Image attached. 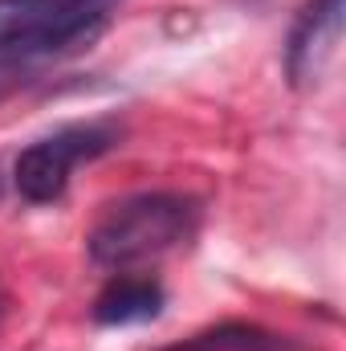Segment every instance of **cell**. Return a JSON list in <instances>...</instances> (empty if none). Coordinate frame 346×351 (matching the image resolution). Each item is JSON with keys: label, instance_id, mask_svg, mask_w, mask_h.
I'll use <instances>...</instances> for the list:
<instances>
[{"label": "cell", "instance_id": "cell-7", "mask_svg": "<svg viewBox=\"0 0 346 351\" xmlns=\"http://www.w3.org/2000/svg\"><path fill=\"white\" fill-rule=\"evenodd\" d=\"M0 319H4V290H0Z\"/></svg>", "mask_w": 346, "mask_h": 351}, {"label": "cell", "instance_id": "cell-1", "mask_svg": "<svg viewBox=\"0 0 346 351\" xmlns=\"http://www.w3.org/2000/svg\"><path fill=\"white\" fill-rule=\"evenodd\" d=\"M200 225V204L179 192H139L110 204L86 237L90 262L102 269H131L187 245Z\"/></svg>", "mask_w": 346, "mask_h": 351}, {"label": "cell", "instance_id": "cell-8", "mask_svg": "<svg viewBox=\"0 0 346 351\" xmlns=\"http://www.w3.org/2000/svg\"><path fill=\"white\" fill-rule=\"evenodd\" d=\"M0 196H4V180H0Z\"/></svg>", "mask_w": 346, "mask_h": 351}, {"label": "cell", "instance_id": "cell-3", "mask_svg": "<svg viewBox=\"0 0 346 351\" xmlns=\"http://www.w3.org/2000/svg\"><path fill=\"white\" fill-rule=\"evenodd\" d=\"M118 139H122V131L110 123H70V127L29 143L12 164V184H16L21 200H29V204L62 200L74 168L114 152Z\"/></svg>", "mask_w": 346, "mask_h": 351}, {"label": "cell", "instance_id": "cell-4", "mask_svg": "<svg viewBox=\"0 0 346 351\" xmlns=\"http://www.w3.org/2000/svg\"><path fill=\"white\" fill-rule=\"evenodd\" d=\"M343 12H346V0H310L297 12V21L289 25V37H285V74H289V82L297 90L318 82L322 70H326V62L334 58L338 33H343Z\"/></svg>", "mask_w": 346, "mask_h": 351}, {"label": "cell", "instance_id": "cell-5", "mask_svg": "<svg viewBox=\"0 0 346 351\" xmlns=\"http://www.w3.org/2000/svg\"><path fill=\"white\" fill-rule=\"evenodd\" d=\"M163 286L155 278H135L122 274L106 282V290L94 298V323L98 327H131V323H151L163 315Z\"/></svg>", "mask_w": 346, "mask_h": 351}, {"label": "cell", "instance_id": "cell-2", "mask_svg": "<svg viewBox=\"0 0 346 351\" xmlns=\"http://www.w3.org/2000/svg\"><path fill=\"white\" fill-rule=\"evenodd\" d=\"M118 0H0V53L53 58L102 33Z\"/></svg>", "mask_w": 346, "mask_h": 351}, {"label": "cell", "instance_id": "cell-6", "mask_svg": "<svg viewBox=\"0 0 346 351\" xmlns=\"http://www.w3.org/2000/svg\"><path fill=\"white\" fill-rule=\"evenodd\" d=\"M168 351H293L285 335H273L257 323H216L204 327L196 335H187L183 343H172Z\"/></svg>", "mask_w": 346, "mask_h": 351}]
</instances>
